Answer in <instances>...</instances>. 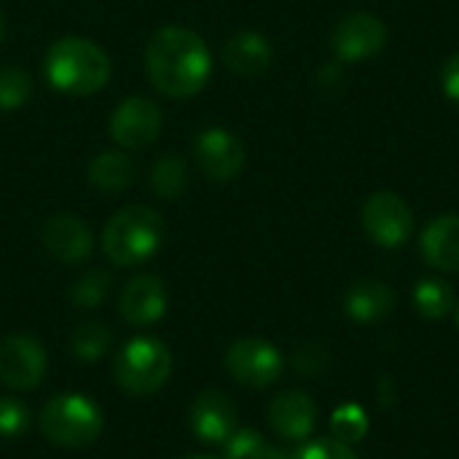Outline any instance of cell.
Returning <instances> with one entry per match:
<instances>
[{
    "mask_svg": "<svg viewBox=\"0 0 459 459\" xmlns=\"http://www.w3.org/2000/svg\"><path fill=\"white\" fill-rule=\"evenodd\" d=\"M145 70L151 83L175 100L199 94L212 73L207 43L183 27H161L145 48Z\"/></svg>",
    "mask_w": 459,
    "mask_h": 459,
    "instance_id": "1",
    "label": "cell"
},
{
    "mask_svg": "<svg viewBox=\"0 0 459 459\" xmlns=\"http://www.w3.org/2000/svg\"><path fill=\"white\" fill-rule=\"evenodd\" d=\"M46 81L65 94H94L110 78L108 54L86 38H59L43 59Z\"/></svg>",
    "mask_w": 459,
    "mask_h": 459,
    "instance_id": "2",
    "label": "cell"
},
{
    "mask_svg": "<svg viewBox=\"0 0 459 459\" xmlns=\"http://www.w3.org/2000/svg\"><path fill=\"white\" fill-rule=\"evenodd\" d=\"M164 239V221L156 210L132 204L118 210L105 231H102V250L116 266H137L148 261Z\"/></svg>",
    "mask_w": 459,
    "mask_h": 459,
    "instance_id": "3",
    "label": "cell"
},
{
    "mask_svg": "<svg viewBox=\"0 0 459 459\" xmlns=\"http://www.w3.org/2000/svg\"><path fill=\"white\" fill-rule=\"evenodd\" d=\"M40 433L65 449H83L102 433V411L94 401L78 393L54 395L40 411Z\"/></svg>",
    "mask_w": 459,
    "mask_h": 459,
    "instance_id": "4",
    "label": "cell"
},
{
    "mask_svg": "<svg viewBox=\"0 0 459 459\" xmlns=\"http://www.w3.org/2000/svg\"><path fill=\"white\" fill-rule=\"evenodd\" d=\"M172 374V355L159 339H132L116 358L113 377L126 395L145 398L159 393Z\"/></svg>",
    "mask_w": 459,
    "mask_h": 459,
    "instance_id": "5",
    "label": "cell"
},
{
    "mask_svg": "<svg viewBox=\"0 0 459 459\" xmlns=\"http://www.w3.org/2000/svg\"><path fill=\"white\" fill-rule=\"evenodd\" d=\"M226 371L231 374L234 382L245 385V387H272L285 368V360L280 355V350L264 339H239L226 350Z\"/></svg>",
    "mask_w": 459,
    "mask_h": 459,
    "instance_id": "6",
    "label": "cell"
},
{
    "mask_svg": "<svg viewBox=\"0 0 459 459\" xmlns=\"http://www.w3.org/2000/svg\"><path fill=\"white\" fill-rule=\"evenodd\" d=\"M363 229L382 247H401L414 231L411 207L393 191L371 194L363 204Z\"/></svg>",
    "mask_w": 459,
    "mask_h": 459,
    "instance_id": "7",
    "label": "cell"
},
{
    "mask_svg": "<svg viewBox=\"0 0 459 459\" xmlns=\"http://www.w3.org/2000/svg\"><path fill=\"white\" fill-rule=\"evenodd\" d=\"M46 374V350L24 333L0 342V382L8 390H35Z\"/></svg>",
    "mask_w": 459,
    "mask_h": 459,
    "instance_id": "8",
    "label": "cell"
},
{
    "mask_svg": "<svg viewBox=\"0 0 459 459\" xmlns=\"http://www.w3.org/2000/svg\"><path fill=\"white\" fill-rule=\"evenodd\" d=\"M385 43H387V27L382 19L371 16V13L344 16L331 35V46L342 62L371 59L374 54H379L385 48Z\"/></svg>",
    "mask_w": 459,
    "mask_h": 459,
    "instance_id": "9",
    "label": "cell"
},
{
    "mask_svg": "<svg viewBox=\"0 0 459 459\" xmlns=\"http://www.w3.org/2000/svg\"><path fill=\"white\" fill-rule=\"evenodd\" d=\"M191 433L210 446H223L237 430V406L226 393L204 390L194 398L188 409Z\"/></svg>",
    "mask_w": 459,
    "mask_h": 459,
    "instance_id": "10",
    "label": "cell"
},
{
    "mask_svg": "<svg viewBox=\"0 0 459 459\" xmlns=\"http://www.w3.org/2000/svg\"><path fill=\"white\" fill-rule=\"evenodd\" d=\"M161 132V110L143 97L124 100L110 116V134L121 148L140 151L151 145Z\"/></svg>",
    "mask_w": 459,
    "mask_h": 459,
    "instance_id": "11",
    "label": "cell"
},
{
    "mask_svg": "<svg viewBox=\"0 0 459 459\" xmlns=\"http://www.w3.org/2000/svg\"><path fill=\"white\" fill-rule=\"evenodd\" d=\"M194 153L202 172L212 180H231L245 167V145L239 143V137H234L221 126L199 132L194 143Z\"/></svg>",
    "mask_w": 459,
    "mask_h": 459,
    "instance_id": "12",
    "label": "cell"
},
{
    "mask_svg": "<svg viewBox=\"0 0 459 459\" xmlns=\"http://www.w3.org/2000/svg\"><path fill=\"white\" fill-rule=\"evenodd\" d=\"M317 422L315 401L301 390H285L269 403V428L277 438L304 444Z\"/></svg>",
    "mask_w": 459,
    "mask_h": 459,
    "instance_id": "13",
    "label": "cell"
},
{
    "mask_svg": "<svg viewBox=\"0 0 459 459\" xmlns=\"http://www.w3.org/2000/svg\"><path fill=\"white\" fill-rule=\"evenodd\" d=\"M43 247L62 264H81L91 255V231L75 215H51L40 231Z\"/></svg>",
    "mask_w": 459,
    "mask_h": 459,
    "instance_id": "14",
    "label": "cell"
},
{
    "mask_svg": "<svg viewBox=\"0 0 459 459\" xmlns=\"http://www.w3.org/2000/svg\"><path fill=\"white\" fill-rule=\"evenodd\" d=\"M121 317L132 325H153L167 312V290L164 282L153 274H140L126 282L121 293Z\"/></svg>",
    "mask_w": 459,
    "mask_h": 459,
    "instance_id": "15",
    "label": "cell"
},
{
    "mask_svg": "<svg viewBox=\"0 0 459 459\" xmlns=\"http://www.w3.org/2000/svg\"><path fill=\"white\" fill-rule=\"evenodd\" d=\"M425 261L446 274L459 272V215H441L430 221L420 239Z\"/></svg>",
    "mask_w": 459,
    "mask_h": 459,
    "instance_id": "16",
    "label": "cell"
},
{
    "mask_svg": "<svg viewBox=\"0 0 459 459\" xmlns=\"http://www.w3.org/2000/svg\"><path fill=\"white\" fill-rule=\"evenodd\" d=\"M395 307V293L379 280H360L344 296V312L355 323H379Z\"/></svg>",
    "mask_w": 459,
    "mask_h": 459,
    "instance_id": "17",
    "label": "cell"
},
{
    "mask_svg": "<svg viewBox=\"0 0 459 459\" xmlns=\"http://www.w3.org/2000/svg\"><path fill=\"white\" fill-rule=\"evenodd\" d=\"M223 62L239 75H258L272 65V46L258 32H239L223 46Z\"/></svg>",
    "mask_w": 459,
    "mask_h": 459,
    "instance_id": "18",
    "label": "cell"
},
{
    "mask_svg": "<svg viewBox=\"0 0 459 459\" xmlns=\"http://www.w3.org/2000/svg\"><path fill=\"white\" fill-rule=\"evenodd\" d=\"M137 178V164L121 151H102L89 164V180L102 191H121Z\"/></svg>",
    "mask_w": 459,
    "mask_h": 459,
    "instance_id": "19",
    "label": "cell"
},
{
    "mask_svg": "<svg viewBox=\"0 0 459 459\" xmlns=\"http://www.w3.org/2000/svg\"><path fill=\"white\" fill-rule=\"evenodd\" d=\"M414 307L428 320H444L455 312V290L441 277H425L414 285Z\"/></svg>",
    "mask_w": 459,
    "mask_h": 459,
    "instance_id": "20",
    "label": "cell"
},
{
    "mask_svg": "<svg viewBox=\"0 0 459 459\" xmlns=\"http://www.w3.org/2000/svg\"><path fill=\"white\" fill-rule=\"evenodd\" d=\"M223 459H293V455L269 444L255 430H234V436L223 444Z\"/></svg>",
    "mask_w": 459,
    "mask_h": 459,
    "instance_id": "21",
    "label": "cell"
},
{
    "mask_svg": "<svg viewBox=\"0 0 459 459\" xmlns=\"http://www.w3.org/2000/svg\"><path fill=\"white\" fill-rule=\"evenodd\" d=\"M151 186L159 196L164 199H178L186 186H188V167L183 159L178 156H164L156 161L153 172H151Z\"/></svg>",
    "mask_w": 459,
    "mask_h": 459,
    "instance_id": "22",
    "label": "cell"
},
{
    "mask_svg": "<svg viewBox=\"0 0 459 459\" xmlns=\"http://www.w3.org/2000/svg\"><path fill=\"white\" fill-rule=\"evenodd\" d=\"M110 342H113V336L102 323H83L70 336V350L81 363H94L108 352Z\"/></svg>",
    "mask_w": 459,
    "mask_h": 459,
    "instance_id": "23",
    "label": "cell"
},
{
    "mask_svg": "<svg viewBox=\"0 0 459 459\" xmlns=\"http://www.w3.org/2000/svg\"><path fill=\"white\" fill-rule=\"evenodd\" d=\"M331 430H333V438L336 441L352 446V444H358V441L366 438V433H368V417H366V411L358 403H344V406H339L333 411Z\"/></svg>",
    "mask_w": 459,
    "mask_h": 459,
    "instance_id": "24",
    "label": "cell"
},
{
    "mask_svg": "<svg viewBox=\"0 0 459 459\" xmlns=\"http://www.w3.org/2000/svg\"><path fill=\"white\" fill-rule=\"evenodd\" d=\"M110 293V274L105 272H86L81 274L73 288H70V301L81 309L97 307L105 301V296Z\"/></svg>",
    "mask_w": 459,
    "mask_h": 459,
    "instance_id": "25",
    "label": "cell"
},
{
    "mask_svg": "<svg viewBox=\"0 0 459 459\" xmlns=\"http://www.w3.org/2000/svg\"><path fill=\"white\" fill-rule=\"evenodd\" d=\"M30 75L19 67H0V110H16L30 97Z\"/></svg>",
    "mask_w": 459,
    "mask_h": 459,
    "instance_id": "26",
    "label": "cell"
},
{
    "mask_svg": "<svg viewBox=\"0 0 459 459\" xmlns=\"http://www.w3.org/2000/svg\"><path fill=\"white\" fill-rule=\"evenodd\" d=\"M30 428V411L22 401L3 395L0 398V438L13 441L19 436H24Z\"/></svg>",
    "mask_w": 459,
    "mask_h": 459,
    "instance_id": "27",
    "label": "cell"
},
{
    "mask_svg": "<svg viewBox=\"0 0 459 459\" xmlns=\"http://www.w3.org/2000/svg\"><path fill=\"white\" fill-rule=\"evenodd\" d=\"M331 366V352L328 347L317 344V342H309V344H301L296 352H293V368L301 374V377H320L325 368Z\"/></svg>",
    "mask_w": 459,
    "mask_h": 459,
    "instance_id": "28",
    "label": "cell"
},
{
    "mask_svg": "<svg viewBox=\"0 0 459 459\" xmlns=\"http://www.w3.org/2000/svg\"><path fill=\"white\" fill-rule=\"evenodd\" d=\"M293 459H358L355 449L336 441V438H317V441H304Z\"/></svg>",
    "mask_w": 459,
    "mask_h": 459,
    "instance_id": "29",
    "label": "cell"
},
{
    "mask_svg": "<svg viewBox=\"0 0 459 459\" xmlns=\"http://www.w3.org/2000/svg\"><path fill=\"white\" fill-rule=\"evenodd\" d=\"M441 86H444V91H446L449 100L459 102V54L449 56V62L444 65V70H441Z\"/></svg>",
    "mask_w": 459,
    "mask_h": 459,
    "instance_id": "30",
    "label": "cell"
},
{
    "mask_svg": "<svg viewBox=\"0 0 459 459\" xmlns=\"http://www.w3.org/2000/svg\"><path fill=\"white\" fill-rule=\"evenodd\" d=\"M3 32H5V22H3V11H0V40H3Z\"/></svg>",
    "mask_w": 459,
    "mask_h": 459,
    "instance_id": "31",
    "label": "cell"
},
{
    "mask_svg": "<svg viewBox=\"0 0 459 459\" xmlns=\"http://www.w3.org/2000/svg\"><path fill=\"white\" fill-rule=\"evenodd\" d=\"M455 323H457L459 328V304H455Z\"/></svg>",
    "mask_w": 459,
    "mask_h": 459,
    "instance_id": "32",
    "label": "cell"
},
{
    "mask_svg": "<svg viewBox=\"0 0 459 459\" xmlns=\"http://www.w3.org/2000/svg\"><path fill=\"white\" fill-rule=\"evenodd\" d=\"M186 459H218V457H186Z\"/></svg>",
    "mask_w": 459,
    "mask_h": 459,
    "instance_id": "33",
    "label": "cell"
}]
</instances>
